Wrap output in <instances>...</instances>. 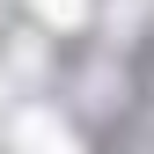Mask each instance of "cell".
<instances>
[{
  "label": "cell",
  "instance_id": "6da1fadb",
  "mask_svg": "<svg viewBox=\"0 0 154 154\" xmlns=\"http://www.w3.org/2000/svg\"><path fill=\"white\" fill-rule=\"evenodd\" d=\"M37 8H44V22H81L88 0H37Z\"/></svg>",
  "mask_w": 154,
  "mask_h": 154
}]
</instances>
